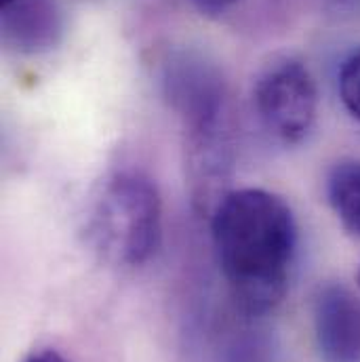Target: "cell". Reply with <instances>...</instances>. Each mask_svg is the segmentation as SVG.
I'll return each mask as SVG.
<instances>
[{
  "label": "cell",
  "mask_w": 360,
  "mask_h": 362,
  "mask_svg": "<svg viewBox=\"0 0 360 362\" xmlns=\"http://www.w3.org/2000/svg\"><path fill=\"white\" fill-rule=\"evenodd\" d=\"M327 200L339 223L360 238V160H342L327 175Z\"/></svg>",
  "instance_id": "cell-7"
},
{
  "label": "cell",
  "mask_w": 360,
  "mask_h": 362,
  "mask_svg": "<svg viewBox=\"0 0 360 362\" xmlns=\"http://www.w3.org/2000/svg\"><path fill=\"white\" fill-rule=\"evenodd\" d=\"M23 362H68L57 350H51V348H42V350H36L32 352Z\"/></svg>",
  "instance_id": "cell-10"
},
{
  "label": "cell",
  "mask_w": 360,
  "mask_h": 362,
  "mask_svg": "<svg viewBox=\"0 0 360 362\" xmlns=\"http://www.w3.org/2000/svg\"><path fill=\"white\" fill-rule=\"evenodd\" d=\"M202 15H209V17H215V15H221L226 11H230L236 2L240 0H190Z\"/></svg>",
  "instance_id": "cell-9"
},
{
  "label": "cell",
  "mask_w": 360,
  "mask_h": 362,
  "mask_svg": "<svg viewBox=\"0 0 360 362\" xmlns=\"http://www.w3.org/2000/svg\"><path fill=\"white\" fill-rule=\"evenodd\" d=\"M211 236L234 299L251 314L274 310L297 257V221L286 200L262 187L228 192L215 204Z\"/></svg>",
  "instance_id": "cell-1"
},
{
  "label": "cell",
  "mask_w": 360,
  "mask_h": 362,
  "mask_svg": "<svg viewBox=\"0 0 360 362\" xmlns=\"http://www.w3.org/2000/svg\"><path fill=\"white\" fill-rule=\"evenodd\" d=\"M314 339L323 362H360V299L344 284H327L314 299Z\"/></svg>",
  "instance_id": "cell-5"
},
{
  "label": "cell",
  "mask_w": 360,
  "mask_h": 362,
  "mask_svg": "<svg viewBox=\"0 0 360 362\" xmlns=\"http://www.w3.org/2000/svg\"><path fill=\"white\" fill-rule=\"evenodd\" d=\"M91 240L103 257L137 268L154 257L163 238V200L141 171H118L101 183L89 223Z\"/></svg>",
  "instance_id": "cell-2"
},
{
  "label": "cell",
  "mask_w": 360,
  "mask_h": 362,
  "mask_svg": "<svg viewBox=\"0 0 360 362\" xmlns=\"http://www.w3.org/2000/svg\"><path fill=\"white\" fill-rule=\"evenodd\" d=\"M64 17L55 0H2V38L19 53L55 49Z\"/></svg>",
  "instance_id": "cell-6"
},
{
  "label": "cell",
  "mask_w": 360,
  "mask_h": 362,
  "mask_svg": "<svg viewBox=\"0 0 360 362\" xmlns=\"http://www.w3.org/2000/svg\"><path fill=\"white\" fill-rule=\"evenodd\" d=\"M337 89L346 110L360 120V51L352 53L342 64Z\"/></svg>",
  "instance_id": "cell-8"
},
{
  "label": "cell",
  "mask_w": 360,
  "mask_h": 362,
  "mask_svg": "<svg viewBox=\"0 0 360 362\" xmlns=\"http://www.w3.org/2000/svg\"><path fill=\"white\" fill-rule=\"evenodd\" d=\"M253 103L262 124L274 139L284 146H297L310 135L316 122V81L299 59H274L255 81Z\"/></svg>",
  "instance_id": "cell-4"
},
{
  "label": "cell",
  "mask_w": 360,
  "mask_h": 362,
  "mask_svg": "<svg viewBox=\"0 0 360 362\" xmlns=\"http://www.w3.org/2000/svg\"><path fill=\"white\" fill-rule=\"evenodd\" d=\"M359 282H360V272H359Z\"/></svg>",
  "instance_id": "cell-11"
},
{
  "label": "cell",
  "mask_w": 360,
  "mask_h": 362,
  "mask_svg": "<svg viewBox=\"0 0 360 362\" xmlns=\"http://www.w3.org/2000/svg\"><path fill=\"white\" fill-rule=\"evenodd\" d=\"M167 95L183 120L192 165L213 180L228 167L226 146V89L221 76L200 59L183 57L167 70Z\"/></svg>",
  "instance_id": "cell-3"
}]
</instances>
